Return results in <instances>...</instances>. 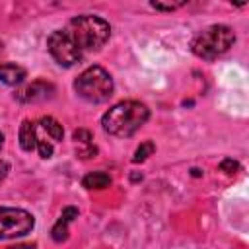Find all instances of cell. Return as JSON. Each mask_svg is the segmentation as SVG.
Wrapping results in <instances>:
<instances>
[{
    "mask_svg": "<svg viewBox=\"0 0 249 249\" xmlns=\"http://www.w3.org/2000/svg\"><path fill=\"white\" fill-rule=\"evenodd\" d=\"M150 119V109L140 101H119L115 103L103 117L101 126L107 134L117 138H128L132 136L146 121Z\"/></svg>",
    "mask_w": 249,
    "mask_h": 249,
    "instance_id": "6da1fadb",
    "label": "cell"
},
{
    "mask_svg": "<svg viewBox=\"0 0 249 249\" xmlns=\"http://www.w3.org/2000/svg\"><path fill=\"white\" fill-rule=\"evenodd\" d=\"M64 33L72 39V43L84 54V53L101 49L111 35V27L103 18L84 14V16L72 18L68 21V25L64 27Z\"/></svg>",
    "mask_w": 249,
    "mask_h": 249,
    "instance_id": "7a4b0ae2",
    "label": "cell"
},
{
    "mask_svg": "<svg viewBox=\"0 0 249 249\" xmlns=\"http://www.w3.org/2000/svg\"><path fill=\"white\" fill-rule=\"evenodd\" d=\"M235 43V33L230 25H208L206 29H202L191 43L193 53L198 58L204 60H214L216 56L224 54L226 51H230V47Z\"/></svg>",
    "mask_w": 249,
    "mask_h": 249,
    "instance_id": "3957f363",
    "label": "cell"
},
{
    "mask_svg": "<svg viewBox=\"0 0 249 249\" xmlns=\"http://www.w3.org/2000/svg\"><path fill=\"white\" fill-rule=\"evenodd\" d=\"M74 89L82 99L89 103H103L113 95L115 86H113L111 74L105 68L93 64L76 78Z\"/></svg>",
    "mask_w": 249,
    "mask_h": 249,
    "instance_id": "277c9868",
    "label": "cell"
},
{
    "mask_svg": "<svg viewBox=\"0 0 249 249\" xmlns=\"http://www.w3.org/2000/svg\"><path fill=\"white\" fill-rule=\"evenodd\" d=\"M35 226L33 216L23 208H0V239H14L27 235Z\"/></svg>",
    "mask_w": 249,
    "mask_h": 249,
    "instance_id": "5b68a950",
    "label": "cell"
},
{
    "mask_svg": "<svg viewBox=\"0 0 249 249\" xmlns=\"http://www.w3.org/2000/svg\"><path fill=\"white\" fill-rule=\"evenodd\" d=\"M47 49L51 56L60 64V66H72L78 60H82V51L72 43V39L64 33V29H56L49 35L47 39Z\"/></svg>",
    "mask_w": 249,
    "mask_h": 249,
    "instance_id": "8992f818",
    "label": "cell"
},
{
    "mask_svg": "<svg viewBox=\"0 0 249 249\" xmlns=\"http://www.w3.org/2000/svg\"><path fill=\"white\" fill-rule=\"evenodd\" d=\"M54 95V86L45 80H35L23 89L16 93V99L21 103H37V101H47Z\"/></svg>",
    "mask_w": 249,
    "mask_h": 249,
    "instance_id": "52a82bcc",
    "label": "cell"
},
{
    "mask_svg": "<svg viewBox=\"0 0 249 249\" xmlns=\"http://www.w3.org/2000/svg\"><path fill=\"white\" fill-rule=\"evenodd\" d=\"M25 76H27V72L19 64H14V62L0 64V82H4L6 86H18L25 80Z\"/></svg>",
    "mask_w": 249,
    "mask_h": 249,
    "instance_id": "ba28073f",
    "label": "cell"
},
{
    "mask_svg": "<svg viewBox=\"0 0 249 249\" xmlns=\"http://www.w3.org/2000/svg\"><path fill=\"white\" fill-rule=\"evenodd\" d=\"M19 146L25 152H31L37 148V126L29 119H25L19 126Z\"/></svg>",
    "mask_w": 249,
    "mask_h": 249,
    "instance_id": "9c48e42d",
    "label": "cell"
},
{
    "mask_svg": "<svg viewBox=\"0 0 249 249\" xmlns=\"http://www.w3.org/2000/svg\"><path fill=\"white\" fill-rule=\"evenodd\" d=\"M86 189H107L111 185V175L105 171H91L82 179Z\"/></svg>",
    "mask_w": 249,
    "mask_h": 249,
    "instance_id": "30bf717a",
    "label": "cell"
},
{
    "mask_svg": "<svg viewBox=\"0 0 249 249\" xmlns=\"http://www.w3.org/2000/svg\"><path fill=\"white\" fill-rule=\"evenodd\" d=\"M39 123H41V126H43V130H47V134H49L53 140H62L64 130H62V124H60L56 119H53V117H43Z\"/></svg>",
    "mask_w": 249,
    "mask_h": 249,
    "instance_id": "8fae6325",
    "label": "cell"
},
{
    "mask_svg": "<svg viewBox=\"0 0 249 249\" xmlns=\"http://www.w3.org/2000/svg\"><path fill=\"white\" fill-rule=\"evenodd\" d=\"M154 150H156L154 142H150V140L142 142V144L136 148V152H134V156H132V161H134V163H140V161L148 160V156H152V154H154Z\"/></svg>",
    "mask_w": 249,
    "mask_h": 249,
    "instance_id": "7c38bea8",
    "label": "cell"
},
{
    "mask_svg": "<svg viewBox=\"0 0 249 249\" xmlns=\"http://www.w3.org/2000/svg\"><path fill=\"white\" fill-rule=\"evenodd\" d=\"M68 224L70 222H66L64 218H58V222L53 226V230H51V235H53V239L54 241H64L66 237H68Z\"/></svg>",
    "mask_w": 249,
    "mask_h": 249,
    "instance_id": "4fadbf2b",
    "label": "cell"
},
{
    "mask_svg": "<svg viewBox=\"0 0 249 249\" xmlns=\"http://www.w3.org/2000/svg\"><path fill=\"white\" fill-rule=\"evenodd\" d=\"M220 169H222L224 173H228V175H233V173L239 171V163H237L235 160H231V158H226V160H222Z\"/></svg>",
    "mask_w": 249,
    "mask_h": 249,
    "instance_id": "5bb4252c",
    "label": "cell"
},
{
    "mask_svg": "<svg viewBox=\"0 0 249 249\" xmlns=\"http://www.w3.org/2000/svg\"><path fill=\"white\" fill-rule=\"evenodd\" d=\"M74 140H76L80 146L91 144V132L86 130V128H78V130H74Z\"/></svg>",
    "mask_w": 249,
    "mask_h": 249,
    "instance_id": "9a60e30c",
    "label": "cell"
},
{
    "mask_svg": "<svg viewBox=\"0 0 249 249\" xmlns=\"http://www.w3.org/2000/svg\"><path fill=\"white\" fill-rule=\"evenodd\" d=\"M37 150H39V156H41V158H45V160L53 156V144H51V142H47V140L37 138Z\"/></svg>",
    "mask_w": 249,
    "mask_h": 249,
    "instance_id": "2e32d148",
    "label": "cell"
},
{
    "mask_svg": "<svg viewBox=\"0 0 249 249\" xmlns=\"http://www.w3.org/2000/svg\"><path fill=\"white\" fill-rule=\"evenodd\" d=\"M185 2H171V4H163V2H150V6L154 10H163V12H173L177 8H181Z\"/></svg>",
    "mask_w": 249,
    "mask_h": 249,
    "instance_id": "e0dca14e",
    "label": "cell"
},
{
    "mask_svg": "<svg viewBox=\"0 0 249 249\" xmlns=\"http://www.w3.org/2000/svg\"><path fill=\"white\" fill-rule=\"evenodd\" d=\"M8 169H10V165H8L4 160H0V181H2V179L8 175Z\"/></svg>",
    "mask_w": 249,
    "mask_h": 249,
    "instance_id": "ac0fdd59",
    "label": "cell"
},
{
    "mask_svg": "<svg viewBox=\"0 0 249 249\" xmlns=\"http://www.w3.org/2000/svg\"><path fill=\"white\" fill-rule=\"evenodd\" d=\"M8 249H35V245H16V247H8Z\"/></svg>",
    "mask_w": 249,
    "mask_h": 249,
    "instance_id": "d6986e66",
    "label": "cell"
},
{
    "mask_svg": "<svg viewBox=\"0 0 249 249\" xmlns=\"http://www.w3.org/2000/svg\"><path fill=\"white\" fill-rule=\"evenodd\" d=\"M2 146H4V134L0 132V148H2Z\"/></svg>",
    "mask_w": 249,
    "mask_h": 249,
    "instance_id": "ffe728a7",
    "label": "cell"
},
{
    "mask_svg": "<svg viewBox=\"0 0 249 249\" xmlns=\"http://www.w3.org/2000/svg\"><path fill=\"white\" fill-rule=\"evenodd\" d=\"M2 51H4V43L0 41V54H2Z\"/></svg>",
    "mask_w": 249,
    "mask_h": 249,
    "instance_id": "44dd1931",
    "label": "cell"
}]
</instances>
